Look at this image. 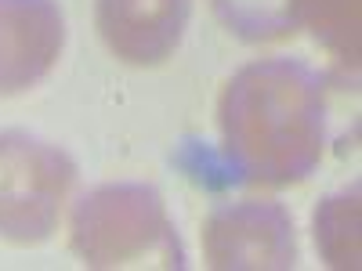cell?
<instances>
[{
	"label": "cell",
	"mask_w": 362,
	"mask_h": 271,
	"mask_svg": "<svg viewBox=\"0 0 362 271\" xmlns=\"http://www.w3.org/2000/svg\"><path fill=\"white\" fill-rule=\"evenodd\" d=\"M66 47V18L54 0H0V95L37 87Z\"/></svg>",
	"instance_id": "5b68a950"
},
{
	"label": "cell",
	"mask_w": 362,
	"mask_h": 271,
	"mask_svg": "<svg viewBox=\"0 0 362 271\" xmlns=\"http://www.w3.org/2000/svg\"><path fill=\"white\" fill-rule=\"evenodd\" d=\"M358 185L326 195L312 217V231H315V250L322 257L326 267H358Z\"/></svg>",
	"instance_id": "ba28073f"
},
{
	"label": "cell",
	"mask_w": 362,
	"mask_h": 271,
	"mask_svg": "<svg viewBox=\"0 0 362 271\" xmlns=\"http://www.w3.org/2000/svg\"><path fill=\"white\" fill-rule=\"evenodd\" d=\"M293 25L308 29L341 66L358 69V0H293Z\"/></svg>",
	"instance_id": "52a82bcc"
},
{
	"label": "cell",
	"mask_w": 362,
	"mask_h": 271,
	"mask_svg": "<svg viewBox=\"0 0 362 271\" xmlns=\"http://www.w3.org/2000/svg\"><path fill=\"white\" fill-rule=\"evenodd\" d=\"M218 124L228 167L254 185L305 181L326 148L322 80L290 58L243 66L221 90Z\"/></svg>",
	"instance_id": "6da1fadb"
},
{
	"label": "cell",
	"mask_w": 362,
	"mask_h": 271,
	"mask_svg": "<svg viewBox=\"0 0 362 271\" xmlns=\"http://www.w3.org/2000/svg\"><path fill=\"white\" fill-rule=\"evenodd\" d=\"M228 33L247 44H268L293 33V0H210Z\"/></svg>",
	"instance_id": "9c48e42d"
},
{
	"label": "cell",
	"mask_w": 362,
	"mask_h": 271,
	"mask_svg": "<svg viewBox=\"0 0 362 271\" xmlns=\"http://www.w3.org/2000/svg\"><path fill=\"white\" fill-rule=\"evenodd\" d=\"M192 0H95L102 44L127 66H160L177 51Z\"/></svg>",
	"instance_id": "8992f818"
},
{
	"label": "cell",
	"mask_w": 362,
	"mask_h": 271,
	"mask_svg": "<svg viewBox=\"0 0 362 271\" xmlns=\"http://www.w3.org/2000/svg\"><path fill=\"white\" fill-rule=\"evenodd\" d=\"M69 246L87 267L185 264L163 195L138 181H116L87 192L73 210Z\"/></svg>",
	"instance_id": "7a4b0ae2"
},
{
	"label": "cell",
	"mask_w": 362,
	"mask_h": 271,
	"mask_svg": "<svg viewBox=\"0 0 362 271\" xmlns=\"http://www.w3.org/2000/svg\"><path fill=\"white\" fill-rule=\"evenodd\" d=\"M76 188V163L33 134H0V239L37 246L58 228Z\"/></svg>",
	"instance_id": "3957f363"
},
{
	"label": "cell",
	"mask_w": 362,
	"mask_h": 271,
	"mask_svg": "<svg viewBox=\"0 0 362 271\" xmlns=\"http://www.w3.org/2000/svg\"><path fill=\"white\" fill-rule=\"evenodd\" d=\"M203 257L221 271H272L297 264L293 217L279 203L247 199L210 210L203 221Z\"/></svg>",
	"instance_id": "277c9868"
}]
</instances>
